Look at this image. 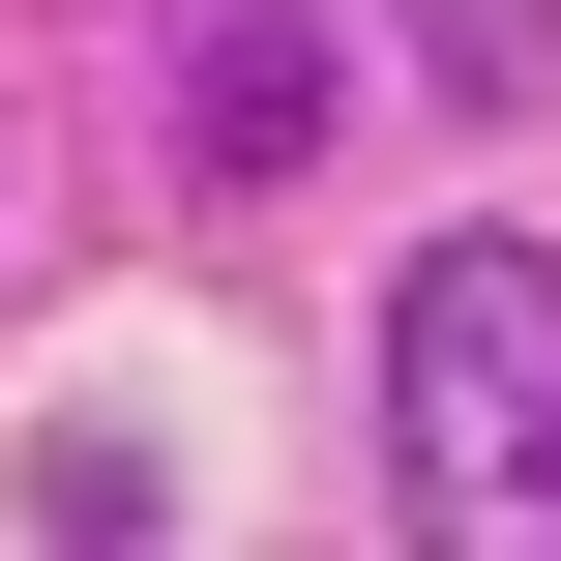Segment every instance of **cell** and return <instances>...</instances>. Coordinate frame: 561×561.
Masks as SVG:
<instances>
[{"label": "cell", "instance_id": "cell-1", "mask_svg": "<svg viewBox=\"0 0 561 561\" xmlns=\"http://www.w3.org/2000/svg\"><path fill=\"white\" fill-rule=\"evenodd\" d=\"M385 473H414V533H561V237L385 266Z\"/></svg>", "mask_w": 561, "mask_h": 561}, {"label": "cell", "instance_id": "cell-2", "mask_svg": "<svg viewBox=\"0 0 561 561\" xmlns=\"http://www.w3.org/2000/svg\"><path fill=\"white\" fill-rule=\"evenodd\" d=\"M325 89H355V59H325V0H207V30H178V178H207V207L325 178Z\"/></svg>", "mask_w": 561, "mask_h": 561}, {"label": "cell", "instance_id": "cell-3", "mask_svg": "<svg viewBox=\"0 0 561 561\" xmlns=\"http://www.w3.org/2000/svg\"><path fill=\"white\" fill-rule=\"evenodd\" d=\"M444 118H561V0H385Z\"/></svg>", "mask_w": 561, "mask_h": 561}, {"label": "cell", "instance_id": "cell-4", "mask_svg": "<svg viewBox=\"0 0 561 561\" xmlns=\"http://www.w3.org/2000/svg\"><path fill=\"white\" fill-rule=\"evenodd\" d=\"M0 207H30V178H0Z\"/></svg>", "mask_w": 561, "mask_h": 561}]
</instances>
